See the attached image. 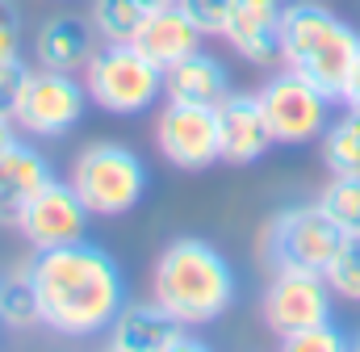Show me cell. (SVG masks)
<instances>
[{"label":"cell","mask_w":360,"mask_h":352,"mask_svg":"<svg viewBox=\"0 0 360 352\" xmlns=\"http://www.w3.org/2000/svg\"><path fill=\"white\" fill-rule=\"evenodd\" d=\"M42 332L59 340H101L126 306V272L89 235L76 244L30 252Z\"/></svg>","instance_id":"obj_1"},{"label":"cell","mask_w":360,"mask_h":352,"mask_svg":"<svg viewBox=\"0 0 360 352\" xmlns=\"http://www.w3.org/2000/svg\"><path fill=\"white\" fill-rule=\"evenodd\" d=\"M239 298V277L222 248L197 235H176L151 264V302L164 306L176 323L201 332L218 323Z\"/></svg>","instance_id":"obj_2"},{"label":"cell","mask_w":360,"mask_h":352,"mask_svg":"<svg viewBox=\"0 0 360 352\" xmlns=\"http://www.w3.org/2000/svg\"><path fill=\"white\" fill-rule=\"evenodd\" d=\"M360 55V30L314 0H289L281 17V68L340 101Z\"/></svg>","instance_id":"obj_3"},{"label":"cell","mask_w":360,"mask_h":352,"mask_svg":"<svg viewBox=\"0 0 360 352\" xmlns=\"http://www.w3.org/2000/svg\"><path fill=\"white\" fill-rule=\"evenodd\" d=\"M68 184L84 201L92 218H122L130 214L147 189H151V168L147 160L117 139H92L84 143L72 164H68Z\"/></svg>","instance_id":"obj_4"},{"label":"cell","mask_w":360,"mask_h":352,"mask_svg":"<svg viewBox=\"0 0 360 352\" xmlns=\"http://www.w3.org/2000/svg\"><path fill=\"white\" fill-rule=\"evenodd\" d=\"M80 80L92 105L113 118H139L164 101V68H155L130 42H101Z\"/></svg>","instance_id":"obj_5"},{"label":"cell","mask_w":360,"mask_h":352,"mask_svg":"<svg viewBox=\"0 0 360 352\" xmlns=\"http://www.w3.org/2000/svg\"><path fill=\"white\" fill-rule=\"evenodd\" d=\"M344 231L319 210V201H302V206H285L276 210L264 231H260V264L269 272L281 268H302V272H327L331 256L340 252Z\"/></svg>","instance_id":"obj_6"},{"label":"cell","mask_w":360,"mask_h":352,"mask_svg":"<svg viewBox=\"0 0 360 352\" xmlns=\"http://www.w3.org/2000/svg\"><path fill=\"white\" fill-rule=\"evenodd\" d=\"M260 96V109H264V122L272 130V143L276 147H306V143H319L327 122H331V96L319 92L310 80L293 76V72H272L264 84L256 88Z\"/></svg>","instance_id":"obj_7"},{"label":"cell","mask_w":360,"mask_h":352,"mask_svg":"<svg viewBox=\"0 0 360 352\" xmlns=\"http://www.w3.org/2000/svg\"><path fill=\"white\" fill-rule=\"evenodd\" d=\"M89 92H84V80L72 76V72H46V68H34L30 80H25V92L13 109V122H17V134L25 139H63L72 134L84 113H89Z\"/></svg>","instance_id":"obj_8"},{"label":"cell","mask_w":360,"mask_h":352,"mask_svg":"<svg viewBox=\"0 0 360 352\" xmlns=\"http://www.w3.org/2000/svg\"><path fill=\"white\" fill-rule=\"evenodd\" d=\"M331 306H335V294L327 285L323 272H302V268H281L272 272L269 285H264V298H260V319L276 340L302 332V327H314V323H327L331 319Z\"/></svg>","instance_id":"obj_9"},{"label":"cell","mask_w":360,"mask_h":352,"mask_svg":"<svg viewBox=\"0 0 360 352\" xmlns=\"http://www.w3.org/2000/svg\"><path fill=\"white\" fill-rule=\"evenodd\" d=\"M155 147L180 172H205L218 164V122L214 109L160 101L155 105Z\"/></svg>","instance_id":"obj_10"},{"label":"cell","mask_w":360,"mask_h":352,"mask_svg":"<svg viewBox=\"0 0 360 352\" xmlns=\"http://www.w3.org/2000/svg\"><path fill=\"white\" fill-rule=\"evenodd\" d=\"M92 214L84 210V201L76 197V189L68 184V176H51L21 210L17 218V235L30 244V252H42V248H59V244H76L89 235Z\"/></svg>","instance_id":"obj_11"},{"label":"cell","mask_w":360,"mask_h":352,"mask_svg":"<svg viewBox=\"0 0 360 352\" xmlns=\"http://www.w3.org/2000/svg\"><path fill=\"white\" fill-rule=\"evenodd\" d=\"M105 348L113 352H184V348H205L197 340L193 327L176 323L164 306L147 302H126L117 310V319L109 323V332L101 336Z\"/></svg>","instance_id":"obj_12"},{"label":"cell","mask_w":360,"mask_h":352,"mask_svg":"<svg viewBox=\"0 0 360 352\" xmlns=\"http://www.w3.org/2000/svg\"><path fill=\"white\" fill-rule=\"evenodd\" d=\"M214 122H218V164L248 168L276 147L256 92H231L214 109Z\"/></svg>","instance_id":"obj_13"},{"label":"cell","mask_w":360,"mask_h":352,"mask_svg":"<svg viewBox=\"0 0 360 352\" xmlns=\"http://www.w3.org/2000/svg\"><path fill=\"white\" fill-rule=\"evenodd\" d=\"M285 4L289 0H235L222 25V42L252 68H276Z\"/></svg>","instance_id":"obj_14"},{"label":"cell","mask_w":360,"mask_h":352,"mask_svg":"<svg viewBox=\"0 0 360 352\" xmlns=\"http://www.w3.org/2000/svg\"><path fill=\"white\" fill-rule=\"evenodd\" d=\"M96 46H101V38L92 30L89 13H51L30 34V59H34V68H46V72L80 76Z\"/></svg>","instance_id":"obj_15"},{"label":"cell","mask_w":360,"mask_h":352,"mask_svg":"<svg viewBox=\"0 0 360 352\" xmlns=\"http://www.w3.org/2000/svg\"><path fill=\"white\" fill-rule=\"evenodd\" d=\"M201 42H205V34L188 21V13L180 8V4H164V8H147L143 17H139V25H134V34H130V46L139 51V55H147L155 68H172L180 63L184 55H193V51H201Z\"/></svg>","instance_id":"obj_16"},{"label":"cell","mask_w":360,"mask_h":352,"mask_svg":"<svg viewBox=\"0 0 360 352\" xmlns=\"http://www.w3.org/2000/svg\"><path fill=\"white\" fill-rule=\"evenodd\" d=\"M55 176L51 160L25 139L17 134L4 151H0V227H17L25 201Z\"/></svg>","instance_id":"obj_17"},{"label":"cell","mask_w":360,"mask_h":352,"mask_svg":"<svg viewBox=\"0 0 360 352\" xmlns=\"http://www.w3.org/2000/svg\"><path fill=\"white\" fill-rule=\"evenodd\" d=\"M231 72L218 55L210 51H193L180 63L164 72V101H180V105H201V109H218L231 96Z\"/></svg>","instance_id":"obj_18"},{"label":"cell","mask_w":360,"mask_h":352,"mask_svg":"<svg viewBox=\"0 0 360 352\" xmlns=\"http://www.w3.org/2000/svg\"><path fill=\"white\" fill-rule=\"evenodd\" d=\"M42 327V310H38V289L30 277V264H17L8 272H0V332L8 336H30Z\"/></svg>","instance_id":"obj_19"},{"label":"cell","mask_w":360,"mask_h":352,"mask_svg":"<svg viewBox=\"0 0 360 352\" xmlns=\"http://www.w3.org/2000/svg\"><path fill=\"white\" fill-rule=\"evenodd\" d=\"M319 156L331 176H360V113L344 109L340 118L327 122L319 139Z\"/></svg>","instance_id":"obj_20"},{"label":"cell","mask_w":360,"mask_h":352,"mask_svg":"<svg viewBox=\"0 0 360 352\" xmlns=\"http://www.w3.org/2000/svg\"><path fill=\"white\" fill-rule=\"evenodd\" d=\"M314 201L344 235H360V176H331Z\"/></svg>","instance_id":"obj_21"},{"label":"cell","mask_w":360,"mask_h":352,"mask_svg":"<svg viewBox=\"0 0 360 352\" xmlns=\"http://www.w3.org/2000/svg\"><path fill=\"white\" fill-rule=\"evenodd\" d=\"M89 21L101 42H130L139 17L147 13L139 0H89Z\"/></svg>","instance_id":"obj_22"},{"label":"cell","mask_w":360,"mask_h":352,"mask_svg":"<svg viewBox=\"0 0 360 352\" xmlns=\"http://www.w3.org/2000/svg\"><path fill=\"white\" fill-rule=\"evenodd\" d=\"M323 277H327V285H331V294L340 302H356L360 306V235H344L340 252L331 256Z\"/></svg>","instance_id":"obj_23"},{"label":"cell","mask_w":360,"mask_h":352,"mask_svg":"<svg viewBox=\"0 0 360 352\" xmlns=\"http://www.w3.org/2000/svg\"><path fill=\"white\" fill-rule=\"evenodd\" d=\"M281 348H289V352H340V348H348V336L335 327V319H327V323H314V327H302V332L285 336Z\"/></svg>","instance_id":"obj_24"},{"label":"cell","mask_w":360,"mask_h":352,"mask_svg":"<svg viewBox=\"0 0 360 352\" xmlns=\"http://www.w3.org/2000/svg\"><path fill=\"white\" fill-rule=\"evenodd\" d=\"M180 8L188 13V21L205 34V38H222V25H226V13L235 0H176Z\"/></svg>","instance_id":"obj_25"},{"label":"cell","mask_w":360,"mask_h":352,"mask_svg":"<svg viewBox=\"0 0 360 352\" xmlns=\"http://www.w3.org/2000/svg\"><path fill=\"white\" fill-rule=\"evenodd\" d=\"M30 72H34V59H25V55L0 63V113H4V118H13V109H17L21 92H25Z\"/></svg>","instance_id":"obj_26"},{"label":"cell","mask_w":360,"mask_h":352,"mask_svg":"<svg viewBox=\"0 0 360 352\" xmlns=\"http://www.w3.org/2000/svg\"><path fill=\"white\" fill-rule=\"evenodd\" d=\"M21 46H25V25L17 17V8L8 0H0V63L21 59Z\"/></svg>","instance_id":"obj_27"},{"label":"cell","mask_w":360,"mask_h":352,"mask_svg":"<svg viewBox=\"0 0 360 352\" xmlns=\"http://www.w3.org/2000/svg\"><path fill=\"white\" fill-rule=\"evenodd\" d=\"M340 105H344V109H352V113H360V55H356V63H352V72H348L344 92H340Z\"/></svg>","instance_id":"obj_28"},{"label":"cell","mask_w":360,"mask_h":352,"mask_svg":"<svg viewBox=\"0 0 360 352\" xmlns=\"http://www.w3.org/2000/svg\"><path fill=\"white\" fill-rule=\"evenodd\" d=\"M13 139H17V122H13V118H4V113H0V151H4V147H8V143H13Z\"/></svg>","instance_id":"obj_29"},{"label":"cell","mask_w":360,"mask_h":352,"mask_svg":"<svg viewBox=\"0 0 360 352\" xmlns=\"http://www.w3.org/2000/svg\"><path fill=\"white\" fill-rule=\"evenodd\" d=\"M143 8H164V4H176V0H139Z\"/></svg>","instance_id":"obj_30"}]
</instances>
